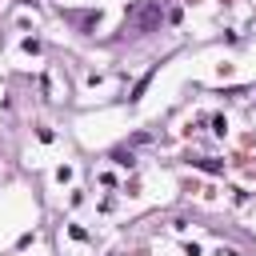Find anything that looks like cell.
Listing matches in <instances>:
<instances>
[{
  "label": "cell",
  "mask_w": 256,
  "mask_h": 256,
  "mask_svg": "<svg viewBox=\"0 0 256 256\" xmlns=\"http://www.w3.org/2000/svg\"><path fill=\"white\" fill-rule=\"evenodd\" d=\"M160 12H164V0H140L132 12H128V28L132 32H152L160 24Z\"/></svg>",
  "instance_id": "6da1fadb"
},
{
  "label": "cell",
  "mask_w": 256,
  "mask_h": 256,
  "mask_svg": "<svg viewBox=\"0 0 256 256\" xmlns=\"http://www.w3.org/2000/svg\"><path fill=\"white\" fill-rule=\"evenodd\" d=\"M204 172H224V164H216V160H196Z\"/></svg>",
  "instance_id": "7a4b0ae2"
}]
</instances>
